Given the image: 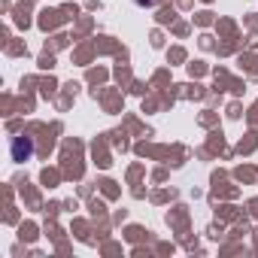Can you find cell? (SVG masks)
<instances>
[{"label":"cell","instance_id":"cell-1","mask_svg":"<svg viewBox=\"0 0 258 258\" xmlns=\"http://www.w3.org/2000/svg\"><path fill=\"white\" fill-rule=\"evenodd\" d=\"M31 152H34V143H31V140H25V137H16V140H13V158H16V161L31 158Z\"/></svg>","mask_w":258,"mask_h":258}]
</instances>
